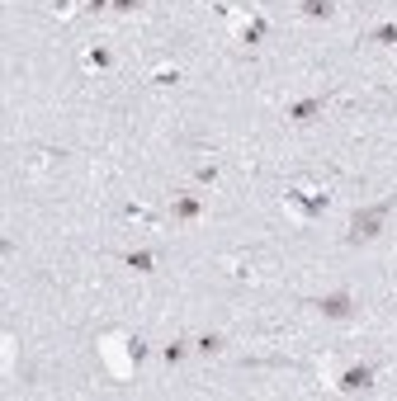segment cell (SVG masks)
Returning <instances> with one entry per match:
<instances>
[{
  "instance_id": "cell-1",
  "label": "cell",
  "mask_w": 397,
  "mask_h": 401,
  "mask_svg": "<svg viewBox=\"0 0 397 401\" xmlns=\"http://www.w3.org/2000/svg\"><path fill=\"white\" fill-rule=\"evenodd\" d=\"M100 354H105V368L114 378H132L137 363L147 359V345L137 336H105L100 340Z\"/></svg>"
},
{
  "instance_id": "cell-2",
  "label": "cell",
  "mask_w": 397,
  "mask_h": 401,
  "mask_svg": "<svg viewBox=\"0 0 397 401\" xmlns=\"http://www.w3.org/2000/svg\"><path fill=\"white\" fill-rule=\"evenodd\" d=\"M397 208V194L379 198V203L369 208H355V218H350V246H359V241H374V236H383V218Z\"/></svg>"
},
{
  "instance_id": "cell-3",
  "label": "cell",
  "mask_w": 397,
  "mask_h": 401,
  "mask_svg": "<svg viewBox=\"0 0 397 401\" xmlns=\"http://www.w3.org/2000/svg\"><path fill=\"white\" fill-rule=\"evenodd\" d=\"M284 203H289L298 218L312 222V218H322V213L331 208V194H327V189H289V194H284Z\"/></svg>"
},
{
  "instance_id": "cell-4",
  "label": "cell",
  "mask_w": 397,
  "mask_h": 401,
  "mask_svg": "<svg viewBox=\"0 0 397 401\" xmlns=\"http://www.w3.org/2000/svg\"><path fill=\"white\" fill-rule=\"evenodd\" d=\"M336 387H341V392L374 387V368H369V363H350V368H341V373H336Z\"/></svg>"
},
{
  "instance_id": "cell-5",
  "label": "cell",
  "mask_w": 397,
  "mask_h": 401,
  "mask_svg": "<svg viewBox=\"0 0 397 401\" xmlns=\"http://www.w3.org/2000/svg\"><path fill=\"white\" fill-rule=\"evenodd\" d=\"M317 311L331 316V321H345L355 311V302H350V293H327V298H317Z\"/></svg>"
},
{
  "instance_id": "cell-6",
  "label": "cell",
  "mask_w": 397,
  "mask_h": 401,
  "mask_svg": "<svg viewBox=\"0 0 397 401\" xmlns=\"http://www.w3.org/2000/svg\"><path fill=\"white\" fill-rule=\"evenodd\" d=\"M322 109H327V100H322V95H312V100L289 104V118H293V123H312V118H317Z\"/></svg>"
},
{
  "instance_id": "cell-7",
  "label": "cell",
  "mask_w": 397,
  "mask_h": 401,
  "mask_svg": "<svg viewBox=\"0 0 397 401\" xmlns=\"http://www.w3.org/2000/svg\"><path fill=\"white\" fill-rule=\"evenodd\" d=\"M198 213H203V198L198 194H175V218L180 222H194Z\"/></svg>"
},
{
  "instance_id": "cell-8",
  "label": "cell",
  "mask_w": 397,
  "mask_h": 401,
  "mask_svg": "<svg viewBox=\"0 0 397 401\" xmlns=\"http://www.w3.org/2000/svg\"><path fill=\"white\" fill-rule=\"evenodd\" d=\"M123 264H128V269H137V274H152V269H157V255H152V250H128V255H123Z\"/></svg>"
},
{
  "instance_id": "cell-9",
  "label": "cell",
  "mask_w": 397,
  "mask_h": 401,
  "mask_svg": "<svg viewBox=\"0 0 397 401\" xmlns=\"http://www.w3.org/2000/svg\"><path fill=\"white\" fill-rule=\"evenodd\" d=\"M364 43H379V48H397V24H379L364 33Z\"/></svg>"
},
{
  "instance_id": "cell-10",
  "label": "cell",
  "mask_w": 397,
  "mask_h": 401,
  "mask_svg": "<svg viewBox=\"0 0 397 401\" xmlns=\"http://www.w3.org/2000/svg\"><path fill=\"white\" fill-rule=\"evenodd\" d=\"M336 0H303V19H331Z\"/></svg>"
},
{
  "instance_id": "cell-11",
  "label": "cell",
  "mask_w": 397,
  "mask_h": 401,
  "mask_svg": "<svg viewBox=\"0 0 397 401\" xmlns=\"http://www.w3.org/2000/svg\"><path fill=\"white\" fill-rule=\"evenodd\" d=\"M265 38V19L255 14V19H241V43H260Z\"/></svg>"
},
{
  "instance_id": "cell-12",
  "label": "cell",
  "mask_w": 397,
  "mask_h": 401,
  "mask_svg": "<svg viewBox=\"0 0 397 401\" xmlns=\"http://www.w3.org/2000/svg\"><path fill=\"white\" fill-rule=\"evenodd\" d=\"M109 62H114L109 48H90V52H85V66H90V71H109Z\"/></svg>"
},
{
  "instance_id": "cell-13",
  "label": "cell",
  "mask_w": 397,
  "mask_h": 401,
  "mask_svg": "<svg viewBox=\"0 0 397 401\" xmlns=\"http://www.w3.org/2000/svg\"><path fill=\"white\" fill-rule=\"evenodd\" d=\"M185 354H189V340H171V345L161 350V359H166V363H180Z\"/></svg>"
},
{
  "instance_id": "cell-14",
  "label": "cell",
  "mask_w": 397,
  "mask_h": 401,
  "mask_svg": "<svg viewBox=\"0 0 397 401\" xmlns=\"http://www.w3.org/2000/svg\"><path fill=\"white\" fill-rule=\"evenodd\" d=\"M194 350H198V354H218V350H223V336H213V331H208V336L194 340Z\"/></svg>"
},
{
  "instance_id": "cell-15",
  "label": "cell",
  "mask_w": 397,
  "mask_h": 401,
  "mask_svg": "<svg viewBox=\"0 0 397 401\" xmlns=\"http://www.w3.org/2000/svg\"><path fill=\"white\" fill-rule=\"evenodd\" d=\"M180 80V71L175 66H161V71H152V85H175Z\"/></svg>"
},
{
  "instance_id": "cell-16",
  "label": "cell",
  "mask_w": 397,
  "mask_h": 401,
  "mask_svg": "<svg viewBox=\"0 0 397 401\" xmlns=\"http://www.w3.org/2000/svg\"><path fill=\"white\" fill-rule=\"evenodd\" d=\"M123 218H128V222H142V227H152V213H147V208H137V203L123 208Z\"/></svg>"
},
{
  "instance_id": "cell-17",
  "label": "cell",
  "mask_w": 397,
  "mask_h": 401,
  "mask_svg": "<svg viewBox=\"0 0 397 401\" xmlns=\"http://www.w3.org/2000/svg\"><path fill=\"white\" fill-rule=\"evenodd\" d=\"M194 180H198V184H218V166H198Z\"/></svg>"
},
{
  "instance_id": "cell-18",
  "label": "cell",
  "mask_w": 397,
  "mask_h": 401,
  "mask_svg": "<svg viewBox=\"0 0 397 401\" xmlns=\"http://www.w3.org/2000/svg\"><path fill=\"white\" fill-rule=\"evenodd\" d=\"M137 5L142 0H109V10H119V14H137Z\"/></svg>"
},
{
  "instance_id": "cell-19",
  "label": "cell",
  "mask_w": 397,
  "mask_h": 401,
  "mask_svg": "<svg viewBox=\"0 0 397 401\" xmlns=\"http://www.w3.org/2000/svg\"><path fill=\"white\" fill-rule=\"evenodd\" d=\"M85 10H90V14H100V10H109V0H85Z\"/></svg>"
}]
</instances>
